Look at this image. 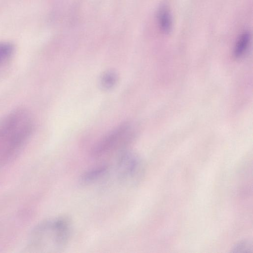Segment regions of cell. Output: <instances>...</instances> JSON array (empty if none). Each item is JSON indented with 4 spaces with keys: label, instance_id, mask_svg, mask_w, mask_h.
I'll list each match as a JSON object with an SVG mask.
<instances>
[{
    "label": "cell",
    "instance_id": "cell-1",
    "mask_svg": "<svg viewBox=\"0 0 253 253\" xmlns=\"http://www.w3.org/2000/svg\"><path fill=\"white\" fill-rule=\"evenodd\" d=\"M34 127L32 114L24 108L12 111L0 121V166L8 164L19 155Z\"/></svg>",
    "mask_w": 253,
    "mask_h": 253
},
{
    "label": "cell",
    "instance_id": "cell-2",
    "mask_svg": "<svg viewBox=\"0 0 253 253\" xmlns=\"http://www.w3.org/2000/svg\"><path fill=\"white\" fill-rule=\"evenodd\" d=\"M72 233V222L66 215L45 219L32 230L27 249L36 253H59L68 246Z\"/></svg>",
    "mask_w": 253,
    "mask_h": 253
},
{
    "label": "cell",
    "instance_id": "cell-3",
    "mask_svg": "<svg viewBox=\"0 0 253 253\" xmlns=\"http://www.w3.org/2000/svg\"><path fill=\"white\" fill-rule=\"evenodd\" d=\"M136 130L130 122L124 123L112 129L97 142L91 150L93 158L99 159L127 149L135 138Z\"/></svg>",
    "mask_w": 253,
    "mask_h": 253
},
{
    "label": "cell",
    "instance_id": "cell-4",
    "mask_svg": "<svg viewBox=\"0 0 253 253\" xmlns=\"http://www.w3.org/2000/svg\"><path fill=\"white\" fill-rule=\"evenodd\" d=\"M115 170L119 182L126 187L136 185L144 173V165L136 153L126 149L116 155Z\"/></svg>",
    "mask_w": 253,
    "mask_h": 253
},
{
    "label": "cell",
    "instance_id": "cell-5",
    "mask_svg": "<svg viewBox=\"0 0 253 253\" xmlns=\"http://www.w3.org/2000/svg\"><path fill=\"white\" fill-rule=\"evenodd\" d=\"M110 170V166L106 164L99 165L85 171L81 178V182L85 184L96 182L105 177Z\"/></svg>",
    "mask_w": 253,
    "mask_h": 253
},
{
    "label": "cell",
    "instance_id": "cell-6",
    "mask_svg": "<svg viewBox=\"0 0 253 253\" xmlns=\"http://www.w3.org/2000/svg\"><path fill=\"white\" fill-rule=\"evenodd\" d=\"M159 27L163 33H169L172 29V18L168 8L165 5L161 6L157 13Z\"/></svg>",
    "mask_w": 253,
    "mask_h": 253
},
{
    "label": "cell",
    "instance_id": "cell-7",
    "mask_svg": "<svg viewBox=\"0 0 253 253\" xmlns=\"http://www.w3.org/2000/svg\"><path fill=\"white\" fill-rule=\"evenodd\" d=\"M251 36L248 31H244L239 37L234 49L236 58L242 57L247 51L251 42Z\"/></svg>",
    "mask_w": 253,
    "mask_h": 253
},
{
    "label": "cell",
    "instance_id": "cell-8",
    "mask_svg": "<svg viewBox=\"0 0 253 253\" xmlns=\"http://www.w3.org/2000/svg\"><path fill=\"white\" fill-rule=\"evenodd\" d=\"M118 79V75L115 71H106L101 76L100 80L101 86L105 89H112L116 85Z\"/></svg>",
    "mask_w": 253,
    "mask_h": 253
},
{
    "label": "cell",
    "instance_id": "cell-9",
    "mask_svg": "<svg viewBox=\"0 0 253 253\" xmlns=\"http://www.w3.org/2000/svg\"><path fill=\"white\" fill-rule=\"evenodd\" d=\"M14 52L13 45L8 42H0V65L9 59Z\"/></svg>",
    "mask_w": 253,
    "mask_h": 253
},
{
    "label": "cell",
    "instance_id": "cell-10",
    "mask_svg": "<svg viewBox=\"0 0 253 253\" xmlns=\"http://www.w3.org/2000/svg\"><path fill=\"white\" fill-rule=\"evenodd\" d=\"M235 253H252L253 245L248 241H241L235 245L232 249Z\"/></svg>",
    "mask_w": 253,
    "mask_h": 253
}]
</instances>
